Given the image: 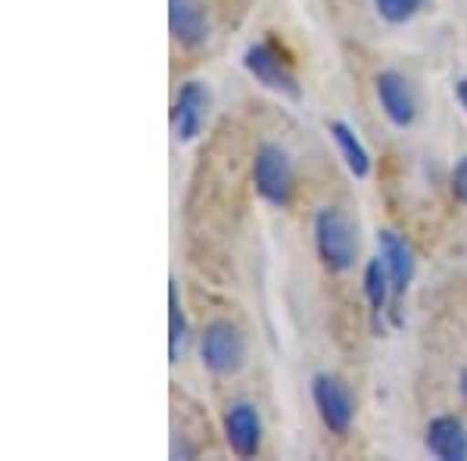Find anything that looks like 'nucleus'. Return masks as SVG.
<instances>
[{
  "label": "nucleus",
  "instance_id": "nucleus-6",
  "mask_svg": "<svg viewBox=\"0 0 467 461\" xmlns=\"http://www.w3.org/2000/svg\"><path fill=\"white\" fill-rule=\"evenodd\" d=\"M213 112V90L206 81H184L175 94V107H171V131L181 143H193L202 134Z\"/></svg>",
  "mask_w": 467,
  "mask_h": 461
},
{
  "label": "nucleus",
  "instance_id": "nucleus-9",
  "mask_svg": "<svg viewBox=\"0 0 467 461\" xmlns=\"http://www.w3.org/2000/svg\"><path fill=\"white\" fill-rule=\"evenodd\" d=\"M169 32L181 47H202L209 41L206 4L202 0H169Z\"/></svg>",
  "mask_w": 467,
  "mask_h": 461
},
{
  "label": "nucleus",
  "instance_id": "nucleus-5",
  "mask_svg": "<svg viewBox=\"0 0 467 461\" xmlns=\"http://www.w3.org/2000/svg\"><path fill=\"white\" fill-rule=\"evenodd\" d=\"M312 403L318 412L321 424L337 436H346L356 424V399L349 387L334 374H315L312 377Z\"/></svg>",
  "mask_w": 467,
  "mask_h": 461
},
{
  "label": "nucleus",
  "instance_id": "nucleus-7",
  "mask_svg": "<svg viewBox=\"0 0 467 461\" xmlns=\"http://www.w3.org/2000/svg\"><path fill=\"white\" fill-rule=\"evenodd\" d=\"M374 94H378L380 112L393 128H411L418 119V94L411 81L399 69H380L374 79Z\"/></svg>",
  "mask_w": 467,
  "mask_h": 461
},
{
  "label": "nucleus",
  "instance_id": "nucleus-14",
  "mask_svg": "<svg viewBox=\"0 0 467 461\" xmlns=\"http://www.w3.org/2000/svg\"><path fill=\"white\" fill-rule=\"evenodd\" d=\"M184 346H187V315H184V306H181L178 284L169 281V361L171 365L181 361Z\"/></svg>",
  "mask_w": 467,
  "mask_h": 461
},
{
  "label": "nucleus",
  "instance_id": "nucleus-4",
  "mask_svg": "<svg viewBox=\"0 0 467 461\" xmlns=\"http://www.w3.org/2000/svg\"><path fill=\"white\" fill-rule=\"evenodd\" d=\"M244 69L250 72L262 88L271 90V94H281V97H287V100H299V97H303L296 72L290 69V63L271 41H255L244 50Z\"/></svg>",
  "mask_w": 467,
  "mask_h": 461
},
{
  "label": "nucleus",
  "instance_id": "nucleus-18",
  "mask_svg": "<svg viewBox=\"0 0 467 461\" xmlns=\"http://www.w3.org/2000/svg\"><path fill=\"white\" fill-rule=\"evenodd\" d=\"M458 393H462V399L467 403V368H462V372H458Z\"/></svg>",
  "mask_w": 467,
  "mask_h": 461
},
{
  "label": "nucleus",
  "instance_id": "nucleus-17",
  "mask_svg": "<svg viewBox=\"0 0 467 461\" xmlns=\"http://www.w3.org/2000/svg\"><path fill=\"white\" fill-rule=\"evenodd\" d=\"M455 100L462 103V110H464V116H467V75L455 81Z\"/></svg>",
  "mask_w": 467,
  "mask_h": 461
},
{
  "label": "nucleus",
  "instance_id": "nucleus-16",
  "mask_svg": "<svg viewBox=\"0 0 467 461\" xmlns=\"http://www.w3.org/2000/svg\"><path fill=\"white\" fill-rule=\"evenodd\" d=\"M451 196H455L462 206H467V153L455 162V169H451Z\"/></svg>",
  "mask_w": 467,
  "mask_h": 461
},
{
  "label": "nucleus",
  "instance_id": "nucleus-11",
  "mask_svg": "<svg viewBox=\"0 0 467 461\" xmlns=\"http://www.w3.org/2000/svg\"><path fill=\"white\" fill-rule=\"evenodd\" d=\"M378 256L387 266L389 278H393V293H396V306L405 297V290L414 281V253L409 246V240L396 231H378Z\"/></svg>",
  "mask_w": 467,
  "mask_h": 461
},
{
  "label": "nucleus",
  "instance_id": "nucleus-15",
  "mask_svg": "<svg viewBox=\"0 0 467 461\" xmlns=\"http://www.w3.org/2000/svg\"><path fill=\"white\" fill-rule=\"evenodd\" d=\"M371 4L378 16L389 26H405L424 10V0H371Z\"/></svg>",
  "mask_w": 467,
  "mask_h": 461
},
{
  "label": "nucleus",
  "instance_id": "nucleus-3",
  "mask_svg": "<svg viewBox=\"0 0 467 461\" xmlns=\"http://www.w3.org/2000/svg\"><path fill=\"white\" fill-rule=\"evenodd\" d=\"M246 337L228 319H215L202 328L200 337V361L209 374L231 377L246 365Z\"/></svg>",
  "mask_w": 467,
  "mask_h": 461
},
{
  "label": "nucleus",
  "instance_id": "nucleus-12",
  "mask_svg": "<svg viewBox=\"0 0 467 461\" xmlns=\"http://www.w3.org/2000/svg\"><path fill=\"white\" fill-rule=\"evenodd\" d=\"M327 131H330V138H334L337 150H340L346 169H349L356 178L371 175V153H368V147L361 143L356 128L349 122H343V119H334V122H327Z\"/></svg>",
  "mask_w": 467,
  "mask_h": 461
},
{
  "label": "nucleus",
  "instance_id": "nucleus-13",
  "mask_svg": "<svg viewBox=\"0 0 467 461\" xmlns=\"http://www.w3.org/2000/svg\"><path fill=\"white\" fill-rule=\"evenodd\" d=\"M361 290H365V299H368V306H371L374 319H380L383 312H393V309H389V299L396 302L393 278H389L380 256L378 259H368L365 275H361Z\"/></svg>",
  "mask_w": 467,
  "mask_h": 461
},
{
  "label": "nucleus",
  "instance_id": "nucleus-8",
  "mask_svg": "<svg viewBox=\"0 0 467 461\" xmlns=\"http://www.w3.org/2000/svg\"><path fill=\"white\" fill-rule=\"evenodd\" d=\"M222 427H224V443L231 445L234 456L237 458L259 456L265 427H262V414L253 403H244V399H240V403L228 405Z\"/></svg>",
  "mask_w": 467,
  "mask_h": 461
},
{
  "label": "nucleus",
  "instance_id": "nucleus-10",
  "mask_svg": "<svg viewBox=\"0 0 467 461\" xmlns=\"http://www.w3.org/2000/svg\"><path fill=\"white\" fill-rule=\"evenodd\" d=\"M424 445L440 461H467V427L455 414H433L424 430Z\"/></svg>",
  "mask_w": 467,
  "mask_h": 461
},
{
  "label": "nucleus",
  "instance_id": "nucleus-1",
  "mask_svg": "<svg viewBox=\"0 0 467 461\" xmlns=\"http://www.w3.org/2000/svg\"><path fill=\"white\" fill-rule=\"evenodd\" d=\"M315 234V249H318V259L324 262V268L343 275L356 266L358 259V231L349 222V215L337 206H324L315 213L312 222Z\"/></svg>",
  "mask_w": 467,
  "mask_h": 461
},
{
  "label": "nucleus",
  "instance_id": "nucleus-2",
  "mask_svg": "<svg viewBox=\"0 0 467 461\" xmlns=\"http://www.w3.org/2000/svg\"><path fill=\"white\" fill-rule=\"evenodd\" d=\"M253 184L255 194L268 203V206H290L293 191H296V169H293L290 153L281 147V143H262L255 150L253 160Z\"/></svg>",
  "mask_w": 467,
  "mask_h": 461
}]
</instances>
